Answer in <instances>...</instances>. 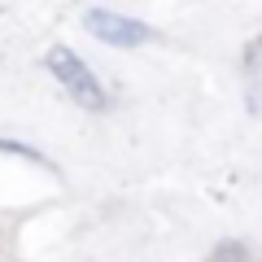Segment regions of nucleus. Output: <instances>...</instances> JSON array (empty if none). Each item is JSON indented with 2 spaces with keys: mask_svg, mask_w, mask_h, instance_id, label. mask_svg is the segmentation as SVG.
Instances as JSON below:
<instances>
[{
  "mask_svg": "<svg viewBox=\"0 0 262 262\" xmlns=\"http://www.w3.org/2000/svg\"><path fill=\"white\" fill-rule=\"evenodd\" d=\"M48 70H53V75L66 83V92L75 96L79 105H88V110H105V105H110V101H105V88L96 83V75L88 70L83 61H79L75 53H70V48L57 44L53 53H48Z\"/></svg>",
  "mask_w": 262,
  "mask_h": 262,
  "instance_id": "1",
  "label": "nucleus"
},
{
  "mask_svg": "<svg viewBox=\"0 0 262 262\" xmlns=\"http://www.w3.org/2000/svg\"><path fill=\"white\" fill-rule=\"evenodd\" d=\"M210 262H253V258H249L245 245H223V249H214V258H210Z\"/></svg>",
  "mask_w": 262,
  "mask_h": 262,
  "instance_id": "3",
  "label": "nucleus"
},
{
  "mask_svg": "<svg viewBox=\"0 0 262 262\" xmlns=\"http://www.w3.org/2000/svg\"><path fill=\"white\" fill-rule=\"evenodd\" d=\"M83 22H88V31H92L96 39H105V44H122V48L149 44V39L158 35L153 27H144V22H136V18H118V13H110V9H88Z\"/></svg>",
  "mask_w": 262,
  "mask_h": 262,
  "instance_id": "2",
  "label": "nucleus"
}]
</instances>
